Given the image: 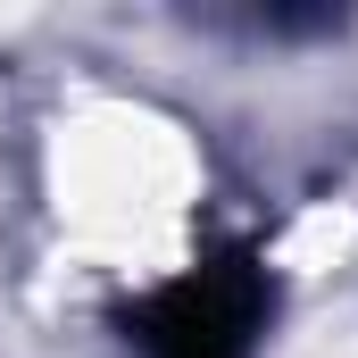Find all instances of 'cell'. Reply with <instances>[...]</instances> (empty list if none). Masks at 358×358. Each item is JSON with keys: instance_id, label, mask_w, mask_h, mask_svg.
<instances>
[{"instance_id": "cell-1", "label": "cell", "mask_w": 358, "mask_h": 358, "mask_svg": "<svg viewBox=\"0 0 358 358\" xmlns=\"http://www.w3.org/2000/svg\"><path fill=\"white\" fill-rule=\"evenodd\" d=\"M267 267L250 250H217L200 267H183L176 283L142 292L117 325H125V350L142 358H259L267 334Z\"/></svg>"}]
</instances>
